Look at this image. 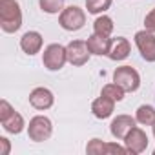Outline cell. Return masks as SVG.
Here are the masks:
<instances>
[{
    "label": "cell",
    "mask_w": 155,
    "mask_h": 155,
    "mask_svg": "<svg viewBox=\"0 0 155 155\" xmlns=\"http://www.w3.org/2000/svg\"><path fill=\"white\" fill-rule=\"evenodd\" d=\"M64 2L66 0H38L40 9L48 15H57L64 9Z\"/></svg>",
    "instance_id": "cell-21"
},
{
    "label": "cell",
    "mask_w": 155,
    "mask_h": 155,
    "mask_svg": "<svg viewBox=\"0 0 155 155\" xmlns=\"http://www.w3.org/2000/svg\"><path fill=\"white\" fill-rule=\"evenodd\" d=\"M135 119L142 126H153L155 124V108L150 104H142L135 111Z\"/></svg>",
    "instance_id": "cell-16"
},
{
    "label": "cell",
    "mask_w": 155,
    "mask_h": 155,
    "mask_svg": "<svg viewBox=\"0 0 155 155\" xmlns=\"http://www.w3.org/2000/svg\"><path fill=\"white\" fill-rule=\"evenodd\" d=\"M151 128H153V137H155V124H153V126H151Z\"/></svg>",
    "instance_id": "cell-25"
},
{
    "label": "cell",
    "mask_w": 155,
    "mask_h": 155,
    "mask_svg": "<svg viewBox=\"0 0 155 155\" xmlns=\"http://www.w3.org/2000/svg\"><path fill=\"white\" fill-rule=\"evenodd\" d=\"M22 26V9L17 0H0V28L4 33H15Z\"/></svg>",
    "instance_id": "cell-1"
},
{
    "label": "cell",
    "mask_w": 155,
    "mask_h": 155,
    "mask_svg": "<svg viewBox=\"0 0 155 155\" xmlns=\"http://www.w3.org/2000/svg\"><path fill=\"white\" fill-rule=\"evenodd\" d=\"M66 51H68V62L73 66H84L91 55L84 40H71L66 46Z\"/></svg>",
    "instance_id": "cell-8"
},
{
    "label": "cell",
    "mask_w": 155,
    "mask_h": 155,
    "mask_svg": "<svg viewBox=\"0 0 155 155\" xmlns=\"http://www.w3.org/2000/svg\"><path fill=\"white\" fill-rule=\"evenodd\" d=\"M55 102V97H53V91L48 90V88H35L31 93H29V104L38 110V111H44V110H49Z\"/></svg>",
    "instance_id": "cell-10"
},
{
    "label": "cell",
    "mask_w": 155,
    "mask_h": 155,
    "mask_svg": "<svg viewBox=\"0 0 155 155\" xmlns=\"http://www.w3.org/2000/svg\"><path fill=\"white\" fill-rule=\"evenodd\" d=\"M135 122H137V119L131 117V115H117L110 124V131L115 139L124 140V137L130 133V130L135 128Z\"/></svg>",
    "instance_id": "cell-11"
},
{
    "label": "cell",
    "mask_w": 155,
    "mask_h": 155,
    "mask_svg": "<svg viewBox=\"0 0 155 155\" xmlns=\"http://www.w3.org/2000/svg\"><path fill=\"white\" fill-rule=\"evenodd\" d=\"M124 90L119 86V84H115V82H111V84H106L104 88H102V91H101V95H104V97H108V99H111V101H115V102H120L122 99H124Z\"/></svg>",
    "instance_id": "cell-20"
},
{
    "label": "cell",
    "mask_w": 155,
    "mask_h": 155,
    "mask_svg": "<svg viewBox=\"0 0 155 155\" xmlns=\"http://www.w3.org/2000/svg\"><path fill=\"white\" fill-rule=\"evenodd\" d=\"M113 20L108 17V15H101V17H97L95 18V22H93V33H97V35H102V37H110L111 33H113Z\"/></svg>",
    "instance_id": "cell-18"
},
{
    "label": "cell",
    "mask_w": 155,
    "mask_h": 155,
    "mask_svg": "<svg viewBox=\"0 0 155 155\" xmlns=\"http://www.w3.org/2000/svg\"><path fill=\"white\" fill-rule=\"evenodd\" d=\"M2 128L8 131V133H13V135H18L24 128H26V120H24V117L18 113V111H15L8 120H4L2 122Z\"/></svg>",
    "instance_id": "cell-17"
},
{
    "label": "cell",
    "mask_w": 155,
    "mask_h": 155,
    "mask_svg": "<svg viewBox=\"0 0 155 155\" xmlns=\"http://www.w3.org/2000/svg\"><path fill=\"white\" fill-rule=\"evenodd\" d=\"M111 42H113V38L102 37V35H97V33H93V35L88 37V40H86L90 53H91V55H97V57L108 55V53H110V48H111Z\"/></svg>",
    "instance_id": "cell-13"
},
{
    "label": "cell",
    "mask_w": 155,
    "mask_h": 155,
    "mask_svg": "<svg viewBox=\"0 0 155 155\" xmlns=\"http://www.w3.org/2000/svg\"><path fill=\"white\" fill-rule=\"evenodd\" d=\"M130 51H131L130 40H128L126 37H117V38H113V42H111V48H110L108 57H110L111 60H115V62H120V60H124V58L130 57Z\"/></svg>",
    "instance_id": "cell-14"
},
{
    "label": "cell",
    "mask_w": 155,
    "mask_h": 155,
    "mask_svg": "<svg viewBox=\"0 0 155 155\" xmlns=\"http://www.w3.org/2000/svg\"><path fill=\"white\" fill-rule=\"evenodd\" d=\"M53 135V122L46 115H37L28 124V137L33 142H44Z\"/></svg>",
    "instance_id": "cell-5"
},
{
    "label": "cell",
    "mask_w": 155,
    "mask_h": 155,
    "mask_svg": "<svg viewBox=\"0 0 155 155\" xmlns=\"http://www.w3.org/2000/svg\"><path fill=\"white\" fill-rule=\"evenodd\" d=\"M148 135H146V131L144 130H140V128H131L130 130V133L124 137V146L128 148V151L131 153V155H139V153H142L146 148H148Z\"/></svg>",
    "instance_id": "cell-9"
},
{
    "label": "cell",
    "mask_w": 155,
    "mask_h": 155,
    "mask_svg": "<svg viewBox=\"0 0 155 155\" xmlns=\"http://www.w3.org/2000/svg\"><path fill=\"white\" fill-rule=\"evenodd\" d=\"M144 29L155 33V8L146 15V18H144Z\"/></svg>",
    "instance_id": "cell-23"
},
{
    "label": "cell",
    "mask_w": 155,
    "mask_h": 155,
    "mask_svg": "<svg viewBox=\"0 0 155 155\" xmlns=\"http://www.w3.org/2000/svg\"><path fill=\"white\" fill-rule=\"evenodd\" d=\"M58 24L66 31H79L86 24V13L79 6H69L64 8L58 15Z\"/></svg>",
    "instance_id": "cell-2"
},
{
    "label": "cell",
    "mask_w": 155,
    "mask_h": 155,
    "mask_svg": "<svg viewBox=\"0 0 155 155\" xmlns=\"http://www.w3.org/2000/svg\"><path fill=\"white\" fill-rule=\"evenodd\" d=\"M42 44H44V38H42V35L38 31H26L22 35V38H20V49L29 57L40 53Z\"/></svg>",
    "instance_id": "cell-12"
},
{
    "label": "cell",
    "mask_w": 155,
    "mask_h": 155,
    "mask_svg": "<svg viewBox=\"0 0 155 155\" xmlns=\"http://www.w3.org/2000/svg\"><path fill=\"white\" fill-rule=\"evenodd\" d=\"M135 46L146 62H155V33L140 29L135 33Z\"/></svg>",
    "instance_id": "cell-6"
},
{
    "label": "cell",
    "mask_w": 155,
    "mask_h": 155,
    "mask_svg": "<svg viewBox=\"0 0 155 155\" xmlns=\"http://www.w3.org/2000/svg\"><path fill=\"white\" fill-rule=\"evenodd\" d=\"M15 113V108L6 101V99H2L0 101V122H4V120H8L11 115Z\"/></svg>",
    "instance_id": "cell-22"
},
{
    "label": "cell",
    "mask_w": 155,
    "mask_h": 155,
    "mask_svg": "<svg viewBox=\"0 0 155 155\" xmlns=\"http://www.w3.org/2000/svg\"><path fill=\"white\" fill-rule=\"evenodd\" d=\"M68 62V51L62 44H49L42 53V64L49 71H60Z\"/></svg>",
    "instance_id": "cell-3"
},
{
    "label": "cell",
    "mask_w": 155,
    "mask_h": 155,
    "mask_svg": "<svg viewBox=\"0 0 155 155\" xmlns=\"http://www.w3.org/2000/svg\"><path fill=\"white\" fill-rule=\"evenodd\" d=\"M153 155H155V150H153Z\"/></svg>",
    "instance_id": "cell-26"
},
{
    "label": "cell",
    "mask_w": 155,
    "mask_h": 155,
    "mask_svg": "<svg viewBox=\"0 0 155 155\" xmlns=\"http://www.w3.org/2000/svg\"><path fill=\"white\" fill-rule=\"evenodd\" d=\"M0 144H2V151H0V155H9L11 151V144L6 137H0Z\"/></svg>",
    "instance_id": "cell-24"
},
{
    "label": "cell",
    "mask_w": 155,
    "mask_h": 155,
    "mask_svg": "<svg viewBox=\"0 0 155 155\" xmlns=\"http://www.w3.org/2000/svg\"><path fill=\"white\" fill-rule=\"evenodd\" d=\"M86 151L90 155H115V153L126 155V153H130L126 146H120L117 142H104L101 139H91L86 146Z\"/></svg>",
    "instance_id": "cell-7"
},
{
    "label": "cell",
    "mask_w": 155,
    "mask_h": 155,
    "mask_svg": "<svg viewBox=\"0 0 155 155\" xmlns=\"http://www.w3.org/2000/svg\"><path fill=\"white\" fill-rule=\"evenodd\" d=\"M113 111H115V101H111V99H108V97H104V95H101L99 99H95V101L91 102V113H93L97 119H101V120L111 117Z\"/></svg>",
    "instance_id": "cell-15"
},
{
    "label": "cell",
    "mask_w": 155,
    "mask_h": 155,
    "mask_svg": "<svg viewBox=\"0 0 155 155\" xmlns=\"http://www.w3.org/2000/svg\"><path fill=\"white\" fill-rule=\"evenodd\" d=\"M113 4V0H86V9L91 15H102Z\"/></svg>",
    "instance_id": "cell-19"
},
{
    "label": "cell",
    "mask_w": 155,
    "mask_h": 155,
    "mask_svg": "<svg viewBox=\"0 0 155 155\" xmlns=\"http://www.w3.org/2000/svg\"><path fill=\"white\" fill-rule=\"evenodd\" d=\"M113 82L119 84L124 91H137L140 86V75L135 68L131 66H120L113 71Z\"/></svg>",
    "instance_id": "cell-4"
}]
</instances>
